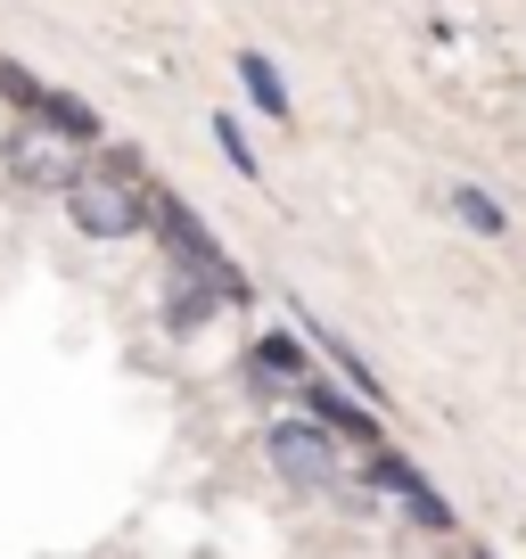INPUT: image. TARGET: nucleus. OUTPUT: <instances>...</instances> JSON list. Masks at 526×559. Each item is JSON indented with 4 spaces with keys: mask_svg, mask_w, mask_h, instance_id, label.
<instances>
[{
    "mask_svg": "<svg viewBox=\"0 0 526 559\" xmlns=\"http://www.w3.org/2000/svg\"><path fill=\"white\" fill-rule=\"evenodd\" d=\"M67 214L91 230V239H132V230L148 223V198H141V181H132V157L74 174L67 181Z\"/></svg>",
    "mask_w": 526,
    "mask_h": 559,
    "instance_id": "nucleus-1",
    "label": "nucleus"
},
{
    "mask_svg": "<svg viewBox=\"0 0 526 559\" xmlns=\"http://www.w3.org/2000/svg\"><path fill=\"white\" fill-rule=\"evenodd\" d=\"M148 214H157V230H165V247H174V263L198 280V288H206L214 305H247V272H239V263H230L223 247L206 239V223H198L181 198H157Z\"/></svg>",
    "mask_w": 526,
    "mask_h": 559,
    "instance_id": "nucleus-2",
    "label": "nucleus"
},
{
    "mask_svg": "<svg viewBox=\"0 0 526 559\" xmlns=\"http://www.w3.org/2000/svg\"><path fill=\"white\" fill-rule=\"evenodd\" d=\"M272 469L288 477V486H337V437L321 428V419H280L272 428Z\"/></svg>",
    "mask_w": 526,
    "mask_h": 559,
    "instance_id": "nucleus-3",
    "label": "nucleus"
},
{
    "mask_svg": "<svg viewBox=\"0 0 526 559\" xmlns=\"http://www.w3.org/2000/svg\"><path fill=\"white\" fill-rule=\"evenodd\" d=\"M370 477L404 493V510H411V519L428 526V535H444V526H453V502H444V493L428 486V477H411V469H404V461H395V453H379V461H370Z\"/></svg>",
    "mask_w": 526,
    "mask_h": 559,
    "instance_id": "nucleus-4",
    "label": "nucleus"
},
{
    "mask_svg": "<svg viewBox=\"0 0 526 559\" xmlns=\"http://www.w3.org/2000/svg\"><path fill=\"white\" fill-rule=\"evenodd\" d=\"M247 362H255V379H263V386H304L313 354H304L297 337H255V354H247Z\"/></svg>",
    "mask_w": 526,
    "mask_h": 559,
    "instance_id": "nucleus-5",
    "label": "nucleus"
},
{
    "mask_svg": "<svg viewBox=\"0 0 526 559\" xmlns=\"http://www.w3.org/2000/svg\"><path fill=\"white\" fill-rule=\"evenodd\" d=\"M313 419L330 428V437H346V444H379V419L354 412V403H346V395H330V386H313Z\"/></svg>",
    "mask_w": 526,
    "mask_h": 559,
    "instance_id": "nucleus-6",
    "label": "nucleus"
},
{
    "mask_svg": "<svg viewBox=\"0 0 526 559\" xmlns=\"http://www.w3.org/2000/svg\"><path fill=\"white\" fill-rule=\"evenodd\" d=\"M239 83H247V99H255L263 116H288V83H280V67L263 50H239Z\"/></svg>",
    "mask_w": 526,
    "mask_h": 559,
    "instance_id": "nucleus-7",
    "label": "nucleus"
},
{
    "mask_svg": "<svg viewBox=\"0 0 526 559\" xmlns=\"http://www.w3.org/2000/svg\"><path fill=\"white\" fill-rule=\"evenodd\" d=\"M453 214H461V223L477 230V239H502V230H510L502 198H486V190H477V181H461V190H453Z\"/></svg>",
    "mask_w": 526,
    "mask_h": 559,
    "instance_id": "nucleus-8",
    "label": "nucleus"
},
{
    "mask_svg": "<svg viewBox=\"0 0 526 559\" xmlns=\"http://www.w3.org/2000/svg\"><path fill=\"white\" fill-rule=\"evenodd\" d=\"M313 337H321V346H330V362H337V370H346V379H354V386H362V403H386V386H379V370H370V362H362V354H354V346H346V337H337V330H321V321H313Z\"/></svg>",
    "mask_w": 526,
    "mask_h": 559,
    "instance_id": "nucleus-9",
    "label": "nucleus"
},
{
    "mask_svg": "<svg viewBox=\"0 0 526 559\" xmlns=\"http://www.w3.org/2000/svg\"><path fill=\"white\" fill-rule=\"evenodd\" d=\"M25 107H34V116H50L58 132H74V140H91V132H99V116H91V107H74L67 91H34Z\"/></svg>",
    "mask_w": 526,
    "mask_h": 559,
    "instance_id": "nucleus-10",
    "label": "nucleus"
},
{
    "mask_svg": "<svg viewBox=\"0 0 526 559\" xmlns=\"http://www.w3.org/2000/svg\"><path fill=\"white\" fill-rule=\"evenodd\" d=\"M17 174L25 181H41V190H67V157H58V148H50V140H25V148H17Z\"/></svg>",
    "mask_w": 526,
    "mask_h": 559,
    "instance_id": "nucleus-11",
    "label": "nucleus"
},
{
    "mask_svg": "<svg viewBox=\"0 0 526 559\" xmlns=\"http://www.w3.org/2000/svg\"><path fill=\"white\" fill-rule=\"evenodd\" d=\"M214 140H223V157H230V165H239V174H247V181H255V174H263V165H255V148H247V132H239V123H230V107H223V116H214Z\"/></svg>",
    "mask_w": 526,
    "mask_h": 559,
    "instance_id": "nucleus-12",
    "label": "nucleus"
},
{
    "mask_svg": "<svg viewBox=\"0 0 526 559\" xmlns=\"http://www.w3.org/2000/svg\"><path fill=\"white\" fill-rule=\"evenodd\" d=\"M206 288H198V280H181V288H174V330H198V321H206Z\"/></svg>",
    "mask_w": 526,
    "mask_h": 559,
    "instance_id": "nucleus-13",
    "label": "nucleus"
}]
</instances>
